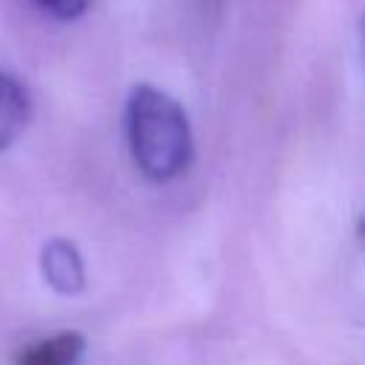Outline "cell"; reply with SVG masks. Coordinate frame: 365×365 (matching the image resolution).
<instances>
[{
	"label": "cell",
	"instance_id": "1",
	"mask_svg": "<svg viewBox=\"0 0 365 365\" xmlns=\"http://www.w3.org/2000/svg\"><path fill=\"white\" fill-rule=\"evenodd\" d=\"M125 134L134 165L154 182L174 180L191 160V125L182 106L154 86H134L125 106Z\"/></svg>",
	"mask_w": 365,
	"mask_h": 365
},
{
	"label": "cell",
	"instance_id": "2",
	"mask_svg": "<svg viewBox=\"0 0 365 365\" xmlns=\"http://www.w3.org/2000/svg\"><path fill=\"white\" fill-rule=\"evenodd\" d=\"M40 271H43L46 282L51 285V291H57L63 297H74L86 285L83 257H80L77 245L68 242V240H48L43 245V251H40Z\"/></svg>",
	"mask_w": 365,
	"mask_h": 365
},
{
	"label": "cell",
	"instance_id": "3",
	"mask_svg": "<svg viewBox=\"0 0 365 365\" xmlns=\"http://www.w3.org/2000/svg\"><path fill=\"white\" fill-rule=\"evenodd\" d=\"M29 114H31V103L23 83L0 71V151L9 148L23 134Z\"/></svg>",
	"mask_w": 365,
	"mask_h": 365
},
{
	"label": "cell",
	"instance_id": "4",
	"mask_svg": "<svg viewBox=\"0 0 365 365\" xmlns=\"http://www.w3.org/2000/svg\"><path fill=\"white\" fill-rule=\"evenodd\" d=\"M83 348H86V336L80 331H60L29 345L17 356V365H77Z\"/></svg>",
	"mask_w": 365,
	"mask_h": 365
},
{
	"label": "cell",
	"instance_id": "5",
	"mask_svg": "<svg viewBox=\"0 0 365 365\" xmlns=\"http://www.w3.org/2000/svg\"><path fill=\"white\" fill-rule=\"evenodd\" d=\"M37 6L57 20H77L88 11L91 0H37Z\"/></svg>",
	"mask_w": 365,
	"mask_h": 365
},
{
	"label": "cell",
	"instance_id": "6",
	"mask_svg": "<svg viewBox=\"0 0 365 365\" xmlns=\"http://www.w3.org/2000/svg\"><path fill=\"white\" fill-rule=\"evenodd\" d=\"M356 237H359V242L365 245V217L359 220V225H356Z\"/></svg>",
	"mask_w": 365,
	"mask_h": 365
},
{
	"label": "cell",
	"instance_id": "7",
	"mask_svg": "<svg viewBox=\"0 0 365 365\" xmlns=\"http://www.w3.org/2000/svg\"><path fill=\"white\" fill-rule=\"evenodd\" d=\"M362 40H365V20H362Z\"/></svg>",
	"mask_w": 365,
	"mask_h": 365
}]
</instances>
